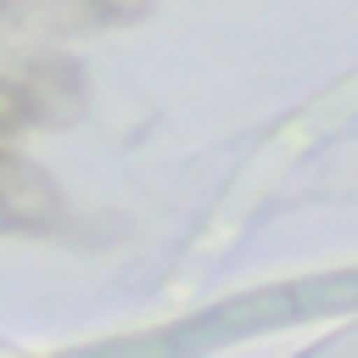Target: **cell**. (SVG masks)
Masks as SVG:
<instances>
[{
    "label": "cell",
    "instance_id": "3957f363",
    "mask_svg": "<svg viewBox=\"0 0 358 358\" xmlns=\"http://www.w3.org/2000/svg\"><path fill=\"white\" fill-rule=\"evenodd\" d=\"M145 6H151V0H95L101 17H140Z\"/></svg>",
    "mask_w": 358,
    "mask_h": 358
},
{
    "label": "cell",
    "instance_id": "6da1fadb",
    "mask_svg": "<svg viewBox=\"0 0 358 358\" xmlns=\"http://www.w3.org/2000/svg\"><path fill=\"white\" fill-rule=\"evenodd\" d=\"M62 218V196L28 157H0V224L11 229H50Z\"/></svg>",
    "mask_w": 358,
    "mask_h": 358
},
{
    "label": "cell",
    "instance_id": "7a4b0ae2",
    "mask_svg": "<svg viewBox=\"0 0 358 358\" xmlns=\"http://www.w3.org/2000/svg\"><path fill=\"white\" fill-rule=\"evenodd\" d=\"M28 112H34V106H28V90H22V84H11V78H0V134H6V129H17Z\"/></svg>",
    "mask_w": 358,
    "mask_h": 358
}]
</instances>
